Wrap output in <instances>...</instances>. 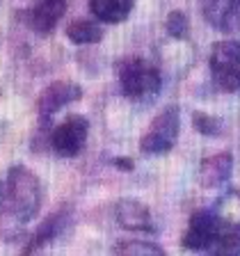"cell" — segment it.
Returning <instances> with one entry per match:
<instances>
[{
  "mask_svg": "<svg viewBox=\"0 0 240 256\" xmlns=\"http://www.w3.org/2000/svg\"><path fill=\"white\" fill-rule=\"evenodd\" d=\"M42 206V183L28 167L16 165L7 172L0 186V213L14 224H26L39 213Z\"/></svg>",
  "mask_w": 240,
  "mask_h": 256,
  "instance_id": "1",
  "label": "cell"
},
{
  "mask_svg": "<svg viewBox=\"0 0 240 256\" xmlns=\"http://www.w3.org/2000/svg\"><path fill=\"white\" fill-rule=\"evenodd\" d=\"M210 76L215 87L222 92H238L240 90V42L224 39L218 42L210 50Z\"/></svg>",
  "mask_w": 240,
  "mask_h": 256,
  "instance_id": "2",
  "label": "cell"
},
{
  "mask_svg": "<svg viewBox=\"0 0 240 256\" xmlns=\"http://www.w3.org/2000/svg\"><path fill=\"white\" fill-rule=\"evenodd\" d=\"M122 92L130 98H151L160 90V74L146 60L130 58L119 66Z\"/></svg>",
  "mask_w": 240,
  "mask_h": 256,
  "instance_id": "3",
  "label": "cell"
},
{
  "mask_svg": "<svg viewBox=\"0 0 240 256\" xmlns=\"http://www.w3.org/2000/svg\"><path fill=\"white\" fill-rule=\"evenodd\" d=\"M178 128H181V112H178V108L176 106L165 108V110L151 122V126H149V130L144 133V138L140 140V149L151 156L167 154L176 144Z\"/></svg>",
  "mask_w": 240,
  "mask_h": 256,
  "instance_id": "4",
  "label": "cell"
},
{
  "mask_svg": "<svg viewBox=\"0 0 240 256\" xmlns=\"http://www.w3.org/2000/svg\"><path fill=\"white\" fill-rule=\"evenodd\" d=\"M87 133H90V124L80 114H71L62 124L53 128L50 133V149L60 156V158H74L82 151L87 142Z\"/></svg>",
  "mask_w": 240,
  "mask_h": 256,
  "instance_id": "5",
  "label": "cell"
},
{
  "mask_svg": "<svg viewBox=\"0 0 240 256\" xmlns=\"http://www.w3.org/2000/svg\"><path fill=\"white\" fill-rule=\"evenodd\" d=\"M218 229H220V215L215 210H199V213H194L190 218L181 242L186 250L204 254L215 240Z\"/></svg>",
  "mask_w": 240,
  "mask_h": 256,
  "instance_id": "6",
  "label": "cell"
},
{
  "mask_svg": "<svg viewBox=\"0 0 240 256\" xmlns=\"http://www.w3.org/2000/svg\"><path fill=\"white\" fill-rule=\"evenodd\" d=\"M80 96H82L80 85L66 82V80H58L53 85H48L46 90L42 92V96H39V101H37L39 114H42V119L46 122L48 117H53L55 112H60L62 108L80 101Z\"/></svg>",
  "mask_w": 240,
  "mask_h": 256,
  "instance_id": "7",
  "label": "cell"
},
{
  "mask_svg": "<svg viewBox=\"0 0 240 256\" xmlns=\"http://www.w3.org/2000/svg\"><path fill=\"white\" fill-rule=\"evenodd\" d=\"M206 21L224 34L240 30V0H202Z\"/></svg>",
  "mask_w": 240,
  "mask_h": 256,
  "instance_id": "8",
  "label": "cell"
},
{
  "mask_svg": "<svg viewBox=\"0 0 240 256\" xmlns=\"http://www.w3.org/2000/svg\"><path fill=\"white\" fill-rule=\"evenodd\" d=\"M114 218H117L119 226L128 231H142V234H154V220H151V210L138 199H119L114 206Z\"/></svg>",
  "mask_w": 240,
  "mask_h": 256,
  "instance_id": "9",
  "label": "cell"
},
{
  "mask_svg": "<svg viewBox=\"0 0 240 256\" xmlns=\"http://www.w3.org/2000/svg\"><path fill=\"white\" fill-rule=\"evenodd\" d=\"M66 12V0H42L34 10H32V28L42 34H48L58 26V21Z\"/></svg>",
  "mask_w": 240,
  "mask_h": 256,
  "instance_id": "10",
  "label": "cell"
},
{
  "mask_svg": "<svg viewBox=\"0 0 240 256\" xmlns=\"http://www.w3.org/2000/svg\"><path fill=\"white\" fill-rule=\"evenodd\" d=\"M231 167H234V158L229 154L210 156L199 167V178H202V183L206 188L220 186V183H224L231 176Z\"/></svg>",
  "mask_w": 240,
  "mask_h": 256,
  "instance_id": "11",
  "label": "cell"
},
{
  "mask_svg": "<svg viewBox=\"0 0 240 256\" xmlns=\"http://www.w3.org/2000/svg\"><path fill=\"white\" fill-rule=\"evenodd\" d=\"M90 10L103 23H122L133 10V0H90Z\"/></svg>",
  "mask_w": 240,
  "mask_h": 256,
  "instance_id": "12",
  "label": "cell"
},
{
  "mask_svg": "<svg viewBox=\"0 0 240 256\" xmlns=\"http://www.w3.org/2000/svg\"><path fill=\"white\" fill-rule=\"evenodd\" d=\"M66 37L71 44H78V46H85V44H98L103 39V30L96 21H87V18H80L74 21L66 28Z\"/></svg>",
  "mask_w": 240,
  "mask_h": 256,
  "instance_id": "13",
  "label": "cell"
},
{
  "mask_svg": "<svg viewBox=\"0 0 240 256\" xmlns=\"http://www.w3.org/2000/svg\"><path fill=\"white\" fill-rule=\"evenodd\" d=\"M62 224H64V213L50 215V218H48L37 231H34V236H32V240H30V245H28V250H26V256L30 254V252L39 250L44 242L53 240L55 236H58V231H60V226H62Z\"/></svg>",
  "mask_w": 240,
  "mask_h": 256,
  "instance_id": "14",
  "label": "cell"
},
{
  "mask_svg": "<svg viewBox=\"0 0 240 256\" xmlns=\"http://www.w3.org/2000/svg\"><path fill=\"white\" fill-rule=\"evenodd\" d=\"M117 256H167L162 247L156 242H146V240H124L114 247Z\"/></svg>",
  "mask_w": 240,
  "mask_h": 256,
  "instance_id": "15",
  "label": "cell"
},
{
  "mask_svg": "<svg viewBox=\"0 0 240 256\" xmlns=\"http://www.w3.org/2000/svg\"><path fill=\"white\" fill-rule=\"evenodd\" d=\"M170 37L174 39H186L188 37V30H190V23H188V16L183 12H172L167 16V23H165Z\"/></svg>",
  "mask_w": 240,
  "mask_h": 256,
  "instance_id": "16",
  "label": "cell"
},
{
  "mask_svg": "<svg viewBox=\"0 0 240 256\" xmlns=\"http://www.w3.org/2000/svg\"><path fill=\"white\" fill-rule=\"evenodd\" d=\"M192 122H194V128L204 135H218L220 133V122L215 117H210V114L197 112V114L192 117Z\"/></svg>",
  "mask_w": 240,
  "mask_h": 256,
  "instance_id": "17",
  "label": "cell"
},
{
  "mask_svg": "<svg viewBox=\"0 0 240 256\" xmlns=\"http://www.w3.org/2000/svg\"><path fill=\"white\" fill-rule=\"evenodd\" d=\"M114 165H117L119 170H124V172H130L133 170V160L130 158H114Z\"/></svg>",
  "mask_w": 240,
  "mask_h": 256,
  "instance_id": "18",
  "label": "cell"
}]
</instances>
